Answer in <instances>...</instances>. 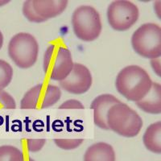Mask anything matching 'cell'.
<instances>
[{"instance_id":"obj_10","label":"cell","mask_w":161,"mask_h":161,"mask_svg":"<svg viewBox=\"0 0 161 161\" xmlns=\"http://www.w3.org/2000/svg\"><path fill=\"white\" fill-rule=\"evenodd\" d=\"M121 103L114 95L105 93L93 99L90 108L93 110V123L97 127L103 130H109L106 123V115L110 108L114 105Z\"/></svg>"},{"instance_id":"obj_2","label":"cell","mask_w":161,"mask_h":161,"mask_svg":"<svg viewBox=\"0 0 161 161\" xmlns=\"http://www.w3.org/2000/svg\"><path fill=\"white\" fill-rule=\"evenodd\" d=\"M106 123L109 130L126 138L138 136L143 124L137 112L123 103L110 107L106 115Z\"/></svg>"},{"instance_id":"obj_7","label":"cell","mask_w":161,"mask_h":161,"mask_svg":"<svg viewBox=\"0 0 161 161\" xmlns=\"http://www.w3.org/2000/svg\"><path fill=\"white\" fill-rule=\"evenodd\" d=\"M139 11L137 6L130 1H114L107 9V19L114 30L119 31L130 29L137 22Z\"/></svg>"},{"instance_id":"obj_11","label":"cell","mask_w":161,"mask_h":161,"mask_svg":"<svg viewBox=\"0 0 161 161\" xmlns=\"http://www.w3.org/2000/svg\"><path fill=\"white\" fill-rule=\"evenodd\" d=\"M33 8L37 15L46 21L58 16L68 6L66 0H33Z\"/></svg>"},{"instance_id":"obj_1","label":"cell","mask_w":161,"mask_h":161,"mask_svg":"<svg viewBox=\"0 0 161 161\" xmlns=\"http://www.w3.org/2000/svg\"><path fill=\"white\" fill-rule=\"evenodd\" d=\"M150 76L138 65H129L121 70L115 80L118 92L130 102L137 103L150 91L152 86Z\"/></svg>"},{"instance_id":"obj_13","label":"cell","mask_w":161,"mask_h":161,"mask_svg":"<svg viewBox=\"0 0 161 161\" xmlns=\"http://www.w3.org/2000/svg\"><path fill=\"white\" fill-rule=\"evenodd\" d=\"M84 161H115V152L109 143H93L86 150Z\"/></svg>"},{"instance_id":"obj_23","label":"cell","mask_w":161,"mask_h":161,"mask_svg":"<svg viewBox=\"0 0 161 161\" xmlns=\"http://www.w3.org/2000/svg\"><path fill=\"white\" fill-rule=\"evenodd\" d=\"M3 44V33L0 31V49L2 48Z\"/></svg>"},{"instance_id":"obj_20","label":"cell","mask_w":161,"mask_h":161,"mask_svg":"<svg viewBox=\"0 0 161 161\" xmlns=\"http://www.w3.org/2000/svg\"><path fill=\"white\" fill-rule=\"evenodd\" d=\"M45 143L46 140L44 139H30L27 140V147L30 152H37L43 148Z\"/></svg>"},{"instance_id":"obj_21","label":"cell","mask_w":161,"mask_h":161,"mask_svg":"<svg viewBox=\"0 0 161 161\" xmlns=\"http://www.w3.org/2000/svg\"><path fill=\"white\" fill-rule=\"evenodd\" d=\"M60 109H84V106L76 99H69L59 106Z\"/></svg>"},{"instance_id":"obj_14","label":"cell","mask_w":161,"mask_h":161,"mask_svg":"<svg viewBox=\"0 0 161 161\" xmlns=\"http://www.w3.org/2000/svg\"><path fill=\"white\" fill-rule=\"evenodd\" d=\"M146 148L153 153H161V123L156 122L147 128L143 137Z\"/></svg>"},{"instance_id":"obj_22","label":"cell","mask_w":161,"mask_h":161,"mask_svg":"<svg viewBox=\"0 0 161 161\" xmlns=\"http://www.w3.org/2000/svg\"><path fill=\"white\" fill-rule=\"evenodd\" d=\"M151 66H152L153 71L156 73V74L159 77L161 75V65H160V57L156 59H152L151 60Z\"/></svg>"},{"instance_id":"obj_24","label":"cell","mask_w":161,"mask_h":161,"mask_svg":"<svg viewBox=\"0 0 161 161\" xmlns=\"http://www.w3.org/2000/svg\"><path fill=\"white\" fill-rule=\"evenodd\" d=\"M9 3V1H0V7H1V6L5 5V4H7V3Z\"/></svg>"},{"instance_id":"obj_18","label":"cell","mask_w":161,"mask_h":161,"mask_svg":"<svg viewBox=\"0 0 161 161\" xmlns=\"http://www.w3.org/2000/svg\"><path fill=\"white\" fill-rule=\"evenodd\" d=\"M83 141L82 139H54V143L61 149L73 150L81 145Z\"/></svg>"},{"instance_id":"obj_17","label":"cell","mask_w":161,"mask_h":161,"mask_svg":"<svg viewBox=\"0 0 161 161\" xmlns=\"http://www.w3.org/2000/svg\"><path fill=\"white\" fill-rule=\"evenodd\" d=\"M23 14L26 19H28L30 22L32 23H42L45 20L40 18L33 8L32 1L31 0H27L24 3L23 5Z\"/></svg>"},{"instance_id":"obj_15","label":"cell","mask_w":161,"mask_h":161,"mask_svg":"<svg viewBox=\"0 0 161 161\" xmlns=\"http://www.w3.org/2000/svg\"><path fill=\"white\" fill-rule=\"evenodd\" d=\"M24 154L19 148L11 145L0 147V161H24Z\"/></svg>"},{"instance_id":"obj_9","label":"cell","mask_w":161,"mask_h":161,"mask_svg":"<svg viewBox=\"0 0 161 161\" xmlns=\"http://www.w3.org/2000/svg\"><path fill=\"white\" fill-rule=\"evenodd\" d=\"M59 82L60 87L65 91L73 94H82L90 89L93 78L91 73L86 66L74 63L69 74Z\"/></svg>"},{"instance_id":"obj_5","label":"cell","mask_w":161,"mask_h":161,"mask_svg":"<svg viewBox=\"0 0 161 161\" xmlns=\"http://www.w3.org/2000/svg\"><path fill=\"white\" fill-rule=\"evenodd\" d=\"M72 26L76 36L86 42L98 38L103 29L99 13L90 6H80L74 11Z\"/></svg>"},{"instance_id":"obj_6","label":"cell","mask_w":161,"mask_h":161,"mask_svg":"<svg viewBox=\"0 0 161 161\" xmlns=\"http://www.w3.org/2000/svg\"><path fill=\"white\" fill-rule=\"evenodd\" d=\"M39 44L32 35L19 32L15 35L8 44V55L20 69H29L36 62Z\"/></svg>"},{"instance_id":"obj_19","label":"cell","mask_w":161,"mask_h":161,"mask_svg":"<svg viewBox=\"0 0 161 161\" xmlns=\"http://www.w3.org/2000/svg\"><path fill=\"white\" fill-rule=\"evenodd\" d=\"M16 103L11 94L0 90V109H15Z\"/></svg>"},{"instance_id":"obj_25","label":"cell","mask_w":161,"mask_h":161,"mask_svg":"<svg viewBox=\"0 0 161 161\" xmlns=\"http://www.w3.org/2000/svg\"><path fill=\"white\" fill-rule=\"evenodd\" d=\"M24 161H25V160H24ZM28 161H35V160H34V159H31V158H28Z\"/></svg>"},{"instance_id":"obj_4","label":"cell","mask_w":161,"mask_h":161,"mask_svg":"<svg viewBox=\"0 0 161 161\" xmlns=\"http://www.w3.org/2000/svg\"><path fill=\"white\" fill-rule=\"evenodd\" d=\"M73 64L71 53L61 44H50L44 53V71L51 80H64L72 71Z\"/></svg>"},{"instance_id":"obj_12","label":"cell","mask_w":161,"mask_h":161,"mask_svg":"<svg viewBox=\"0 0 161 161\" xmlns=\"http://www.w3.org/2000/svg\"><path fill=\"white\" fill-rule=\"evenodd\" d=\"M140 110L152 114L161 113V86L159 83H152V88L143 99L136 103Z\"/></svg>"},{"instance_id":"obj_8","label":"cell","mask_w":161,"mask_h":161,"mask_svg":"<svg viewBox=\"0 0 161 161\" xmlns=\"http://www.w3.org/2000/svg\"><path fill=\"white\" fill-rule=\"evenodd\" d=\"M61 97L58 86L51 84H38L30 89L23 97L21 109H46L55 105Z\"/></svg>"},{"instance_id":"obj_16","label":"cell","mask_w":161,"mask_h":161,"mask_svg":"<svg viewBox=\"0 0 161 161\" xmlns=\"http://www.w3.org/2000/svg\"><path fill=\"white\" fill-rule=\"evenodd\" d=\"M13 77V69L9 63L0 59V90H3L11 83Z\"/></svg>"},{"instance_id":"obj_3","label":"cell","mask_w":161,"mask_h":161,"mask_svg":"<svg viewBox=\"0 0 161 161\" xmlns=\"http://www.w3.org/2000/svg\"><path fill=\"white\" fill-rule=\"evenodd\" d=\"M131 45L138 55L147 59L161 56V28L154 23H147L136 30L131 37Z\"/></svg>"}]
</instances>
